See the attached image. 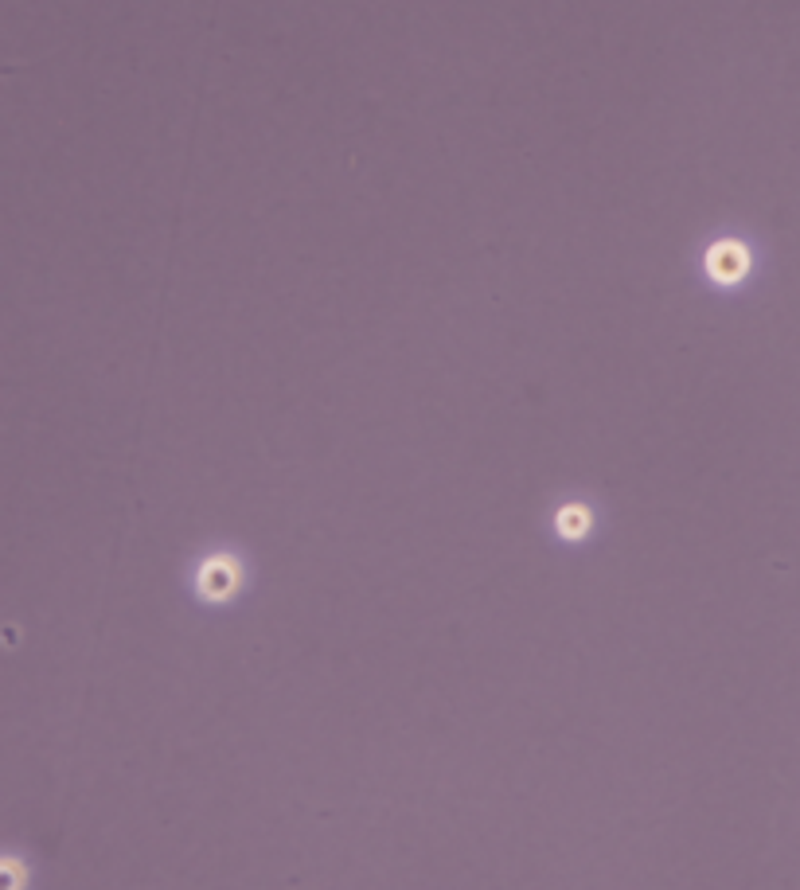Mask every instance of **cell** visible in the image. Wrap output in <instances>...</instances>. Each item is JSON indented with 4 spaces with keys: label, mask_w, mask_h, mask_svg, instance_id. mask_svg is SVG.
I'll return each mask as SVG.
<instances>
[{
    "label": "cell",
    "mask_w": 800,
    "mask_h": 890,
    "mask_svg": "<svg viewBox=\"0 0 800 890\" xmlns=\"http://www.w3.org/2000/svg\"><path fill=\"white\" fill-rule=\"evenodd\" d=\"M707 266H711V274H715V278H722V282H738V278L746 274L750 258H746V250H742L738 243H719L715 250H711Z\"/></svg>",
    "instance_id": "obj_1"
},
{
    "label": "cell",
    "mask_w": 800,
    "mask_h": 890,
    "mask_svg": "<svg viewBox=\"0 0 800 890\" xmlns=\"http://www.w3.org/2000/svg\"><path fill=\"white\" fill-rule=\"evenodd\" d=\"M200 586L207 598H227L231 586H235V570H231V563H223V559H219V563H207V567H203Z\"/></svg>",
    "instance_id": "obj_2"
},
{
    "label": "cell",
    "mask_w": 800,
    "mask_h": 890,
    "mask_svg": "<svg viewBox=\"0 0 800 890\" xmlns=\"http://www.w3.org/2000/svg\"><path fill=\"white\" fill-rule=\"evenodd\" d=\"M562 524H570L566 531H570V535H578V531L586 527V512H582V508H570V512H566V520H559V527Z\"/></svg>",
    "instance_id": "obj_3"
}]
</instances>
